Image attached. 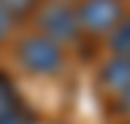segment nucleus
<instances>
[{"mask_svg": "<svg viewBox=\"0 0 130 124\" xmlns=\"http://www.w3.org/2000/svg\"><path fill=\"white\" fill-rule=\"evenodd\" d=\"M12 27V18H9V12H6V6H3V0H0V36H6Z\"/></svg>", "mask_w": 130, "mask_h": 124, "instance_id": "9", "label": "nucleus"}, {"mask_svg": "<svg viewBox=\"0 0 130 124\" xmlns=\"http://www.w3.org/2000/svg\"><path fill=\"white\" fill-rule=\"evenodd\" d=\"M76 18H79V30L103 36L118 27V21L124 18V6L121 0H82L76 9Z\"/></svg>", "mask_w": 130, "mask_h": 124, "instance_id": "2", "label": "nucleus"}, {"mask_svg": "<svg viewBox=\"0 0 130 124\" xmlns=\"http://www.w3.org/2000/svg\"><path fill=\"white\" fill-rule=\"evenodd\" d=\"M36 24H39V30H42L45 39H52L58 45L79 36V18H76V9L70 3H58L55 0V3L42 6L39 15H36Z\"/></svg>", "mask_w": 130, "mask_h": 124, "instance_id": "3", "label": "nucleus"}, {"mask_svg": "<svg viewBox=\"0 0 130 124\" xmlns=\"http://www.w3.org/2000/svg\"><path fill=\"white\" fill-rule=\"evenodd\" d=\"M39 3H42V0H3L9 18H27L30 12L39 9Z\"/></svg>", "mask_w": 130, "mask_h": 124, "instance_id": "7", "label": "nucleus"}, {"mask_svg": "<svg viewBox=\"0 0 130 124\" xmlns=\"http://www.w3.org/2000/svg\"><path fill=\"white\" fill-rule=\"evenodd\" d=\"M0 124H36V118H33V112H27V109H21V112H15V115L3 118Z\"/></svg>", "mask_w": 130, "mask_h": 124, "instance_id": "8", "label": "nucleus"}, {"mask_svg": "<svg viewBox=\"0 0 130 124\" xmlns=\"http://www.w3.org/2000/svg\"><path fill=\"white\" fill-rule=\"evenodd\" d=\"M21 109H24V103H21V94L15 88L12 76L0 70V121L15 115V112H21Z\"/></svg>", "mask_w": 130, "mask_h": 124, "instance_id": "5", "label": "nucleus"}, {"mask_svg": "<svg viewBox=\"0 0 130 124\" xmlns=\"http://www.w3.org/2000/svg\"><path fill=\"white\" fill-rule=\"evenodd\" d=\"M58 3H70V0H58Z\"/></svg>", "mask_w": 130, "mask_h": 124, "instance_id": "11", "label": "nucleus"}, {"mask_svg": "<svg viewBox=\"0 0 130 124\" xmlns=\"http://www.w3.org/2000/svg\"><path fill=\"white\" fill-rule=\"evenodd\" d=\"M100 82H103V88L109 94H115V97H130V58H121V55H115L112 61L103 64V70H100Z\"/></svg>", "mask_w": 130, "mask_h": 124, "instance_id": "4", "label": "nucleus"}, {"mask_svg": "<svg viewBox=\"0 0 130 124\" xmlns=\"http://www.w3.org/2000/svg\"><path fill=\"white\" fill-rule=\"evenodd\" d=\"M109 49L121 58H130V18H121L118 27L109 33Z\"/></svg>", "mask_w": 130, "mask_h": 124, "instance_id": "6", "label": "nucleus"}, {"mask_svg": "<svg viewBox=\"0 0 130 124\" xmlns=\"http://www.w3.org/2000/svg\"><path fill=\"white\" fill-rule=\"evenodd\" d=\"M124 109H127V112H130V97H124Z\"/></svg>", "mask_w": 130, "mask_h": 124, "instance_id": "10", "label": "nucleus"}, {"mask_svg": "<svg viewBox=\"0 0 130 124\" xmlns=\"http://www.w3.org/2000/svg\"><path fill=\"white\" fill-rule=\"evenodd\" d=\"M18 64L33 76H55L64 70V45L39 36H27L18 45Z\"/></svg>", "mask_w": 130, "mask_h": 124, "instance_id": "1", "label": "nucleus"}]
</instances>
